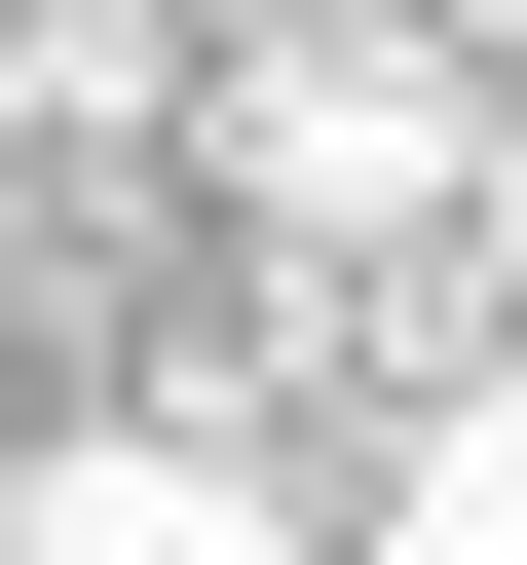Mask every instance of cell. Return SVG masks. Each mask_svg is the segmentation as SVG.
Masks as SVG:
<instances>
[{
	"mask_svg": "<svg viewBox=\"0 0 527 565\" xmlns=\"http://www.w3.org/2000/svg\"><path fill=\"white\" fill-rule=\"evenodd\" d=\"M0 565H377V527L264 490L226 415H76V452H0Z\"/></svg>",
	"mask_w": 527,
	"mask_h": 565,
	"instance_id": "7a4b0ae2",
	"label": "cell"
},
{
	"mask_svg": "<svg viewBox=\"0 0 527 565\" xmlns=\"http://www.w3.org/2000/svg\"><path fill=\"white\" fill-rule=\"evenodd\" d=\"M490 39H452V0H264V39H226V226L264 264H490Z\"/></svg>",
	"mask_w": 527,
	"mask_h": 565,
	"instance_id": "6da1fadb",
	"label": "cell"
},
{
	"mask_svg": "<svg viewBox=\"0 0 527 565\" xmlns=\"http://www.w3.org/2000/svg\"><path fill=\"white\" fill-rule=\"evenodd\" d=\"M452 39H490V76H527V0H452Z\"/></svg>",
	"mask_w": 527,
	"mask_h": 565,
	"instance_id": "5b68a950",
	"label": "cell"
},
{
	"mask_svg": "<svg viewBox=\"0 0 527 565\" xmlns=\"http://www.w3.org/2000/svg\"><path fill=\"white\" fill-rule=\"evenodd\" d=\"M0 114H39V76H0Z\"/></svg>",
	"mask_w": 527,
	"mask_h": 565,
	"instance_id": "8992f818",
	"label": "cell"
},
{
	"mask_svg": "<svg viewBox=\"0 0 527 565\" xmlns=\"http://www.w3.org/2000/svg\"><path fill=\"white\" fill-rule=\"evenodd\" d=\"M377 565H527V302H490V377L377 415Z\"/></svg>",
	"mask_w": 527,
	"mask_h": 565,
	"instance_id": "3957f363",
	"label": "cell"
},
{
	"mask_svg": "<svg viewBox=\"0 0 527 565\" xmlns=\"http://www.w3.org/2000/svg\"><path fill=\"white\" fill-rule=\"evenodd\" d=\"M490 302H527V114H490Z\"/></svg>",
	"mask_w": 527,
	"mask_h": 565,
	"instance_id": "277c9868",
	"label": "cell"
}]
</instances>
